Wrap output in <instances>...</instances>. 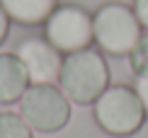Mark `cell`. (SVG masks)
Instances as JSON below:
<instances>
[{
    "mask_svg": "<svg viewBox=\"0 0 148 138\" xmlns=\"http://www.w3.org/2000/svg\"><path fill=\"white\" fill-rule=\"evenodd\" d=\"M8 34H10V17H8V12L0 8V44L8 39Z\"/></svg>",
    "mask_w": 148,
    "mask_h": 138,
    "instance_id": "4fadbf2b",
    "label": "cell"
},
{
    "mask_svg": "<svg viewBox=\"0 0 148 138\" xmlns=\"http://www.w3.org/2000/svg\"><path fill=\"white\" fill-rule=\"evenodd\" d=\"M44 39L66 56L90 49V44L95 41L92 15L80 5H58L44 22Z\"/></svg>",
    "mask_w": 148,
    "mask_h": 138,
    "instance_id": "5b68a950",
    "label": "cell"
},
{
    "mask_svg": "<svg viewBox=\"0 0 148 138\" xmlns=\"http://www.w3.org/2000/svg\"><path fill=\"white\" fill-rule=\"evenodd\" d=\"M92 111H95L97 126L104 133L116 136V138L134 136L148 119L136 90L126 85H109L95 99Z\"/></svg>",
    "mask_w": 148,
    "mask_h": 138,
    "instance_id": "3957f363",
    "label": "cell"
},
{
    "mask_svg": "<svg viewBox=\"0 0 148 138\" xmlns=\"http://www.w3.org/2000/svg\"><path fill=\"white\" fill-rule=\"evenodd\" d=\"M134 90H136L141 104H143V111H146V116H148V75H138L136 83H134Z\"/></svg>",
    "mask_w": 148,
    "mask_h": 138,
    "instance_id": "8fae6325",
    "label": "cell"
},
{
    "mask_svg": "<svg viewBox=\"0 0 148 138\" xmlns=\"http://www.w3.org/2000/svg\"><path fill=\"white\" fill-rule=\"evenodd\" d=\"M29 85V75L17 53H0V104L20 102Z\"/></svg>",
    "mask_w": 148,
    "mask_h": 138,
    "instance_id": "52a82bcc",
    "label": "cell"
},
{
    "mask_svg": "<svg viewBox=\"0 0 148 138\" xmlns=\"http://www.w3.org/2000/svg\"><path fill=\"white\" fill-rule=\"evenodd\" d=\"M134 12H136L141 27L148 32V0H134Z\"/></svg>",
    "mask_w": 148,
    "mask_h": 138,
    "instance_id": "7c38bea8",
    "label": "cell"
},
{
    "mask_svg": "<svg viewBox=\"0 0 148 138\" xmlns=\"http://www.w3.org/2000/svg\"><path fill=\"white\" fill-rule=\"evenodd\" d=\"M0 138H34L32 126L15 114V111H3L0 114Z\"/></svg>",
    "mask_w": 148,
    "mask_h": 138,
    "instance_id": "9c48e42d",
    "label": "cell"
},
{
    "mask_svg": "<svg viewBox=\"0 0 148 138\" xmlns=\"http://www.w3.org/2000/svg\"><path fill=\"white\" fill-rule=\"evenodd\" d=\"M58 85L71 102L95 104V99L109 87V66L102 51H95L90 46L63 56Z\"/></svg>",
    "mask_w": 148,
    "mask_h": 138,
    "instance_id": "6da1fadb",
    "label": "cell"
},
{
    "mask_svg": "<svg viewBox=\"0 0 148 138\" xmlns=\"http://www.w3.org/2000/svg\"><path fill=\"white\" fill-rule=\"evenodd\" d=\"M92 34L100 51L109 56H129L143 36L134 8L124 3H104L92 15Z\"/></svg>",
    "mask_w": 148,
    "mask_h": 138,
    "instance_id": "7a4b0ae2",
    "label": "cell"
},
{
    "mask_svg": "<svg viewBox=\"0 0 148 138\" xmlns=\"http://www.w3.org/2000/svg\"><path fill=\"white\" fill-rule=\"evenodd\" d=\"M15 53L22 61L32 85L58 83L61 66H63V53L56 46H51L44 36H27V39H22L17 44Z\"/></svg>",
    "mask_w": 148,
    "mask_h": 138,
    "instance_id": "8992f818",
    "label": "cell"
},
{
    "mask_svg": "<svg viewBox=\"0 0 148 138\" xmlns=\"http://www.w3.org/2000/svg\"><path fill=\"white\" fill-rule=\"evenodd\" d=\"M129 66H131V73L136 78L138 75H148V32H143V36L134 46V51L129 53Z\"/></svg>",
    "mask_w": 148,
    "mask_h": 138,
    "instance_id": "30bf717a",
    "label": "cell"
},
{
    "mask_svg": "<svg viewBox=\"0 0 148 138\" xmlns=\"http://www.w3.org/2000/svg\"><path fill=\"white\" fill-rule=\"evenodd\" d=\"M0 8L8 12L10 22L36 27L44 24L58 8V0H0Z\"/></svg>",
    "mask_w": 148,
    "mask_h": 138,
    "instance_id": "ba28073f",
    "label": "cell"
},
{
    "mask_svg": "<svg viewBox=\"0 0 148 138\" xmlns=\"http://www.w3.org/2000/svg\"><path fill=\"white\" fill-rule=\"evenodd\" d=\"M17 107L20 116L39 133H56L71 121V99L56 85H29Z\"/></svg>",
    "mask_w": 148,
    "mask_h": 138,
    "instance_id": "277c9868",
    "label": "cell"
}]
</instances>
